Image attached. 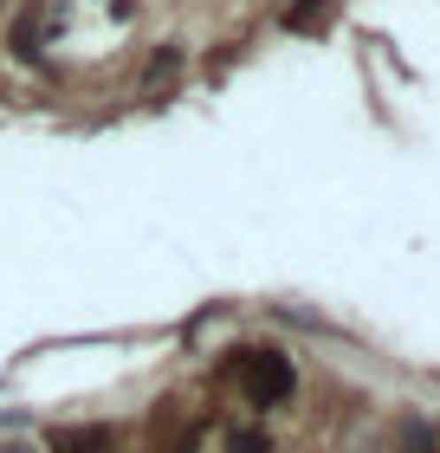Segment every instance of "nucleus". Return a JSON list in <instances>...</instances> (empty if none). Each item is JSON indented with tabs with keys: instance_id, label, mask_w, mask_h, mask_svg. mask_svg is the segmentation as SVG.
<instances>
[{
	"instance_id": "2",
	"label": "nucleus",
	"mask_w": 440,
	"mask_h": 453,
	"mask_svg": "<svg viewBox=\"0 0 440 453\" xmlns=\"http://www.w3.org/2000/svg\"><path fill=\"white\" fill-rule=\"evenodd\" d=\"M227 453H266V434H259V427H246V434L227 441Z\"/></svg>"
},
{
	"instance_id": "3",
	"label": "nucleus",
	"mask_w": 440,
	"mask_h": 453,
	"mask_svg": "<svg viewBox=\"0 0 440 453\" xmlns=\"http://www.w3.org/2000/svg\"><path fill=\"white\" fill-rule=\"evenodd\" d=\"M7 453H19V447H7Z\"/></svg>"
},
{
	"instance_id": "1",
	"label": "nucleus",
	"mask_w": 440,
	"mask_h": 453,
	"mask_svg": "<svg viewBox=\"0 0 440 453\" xmlns=\"http://www.w3.org/2000/svg\"><path fill=\"white\" fill-rule=\"evenodd\" d=\"M234 382H240V395L253 408H279L291 395V363L272 357V349H246V357L234 363Z\"/></svg>"
}]
</instances>
